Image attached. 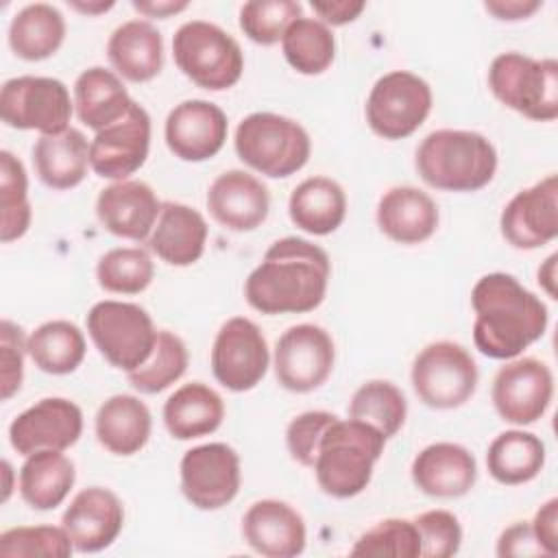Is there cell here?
I'll list each match as a JSON object with an SVG mask.
<instances>
[{
    "mask_svg": "<svg viewBox=\"0 0 558 558\" xmlns=\"http://www.w3.org/2000/svg\"><path fill=\"white\" fill-rule=\"evenodd\" d=\"M331 262L318 244L288 235L268 246L244 281L246 303L268 316L305 314L327 294Z\"/></svg>",
    "mask_w": 558,
    "mask_h": 558,
    "instance_id": "obj_1",
    "label": "cell"
},
{
    "mask_svg": "<svg viewBox=\"0 0 558 558\" xmlns=\"http://www.w3.org/2000/svg\"><path fill=\"white\" fill-rule=\"evenodd\" d=\"M475 312L473 342L493 360H512L543 338L549 314L545 303L508 272H488L471 290Z\"/></svg>",
    "mask_w": 558,
    "mask_h": 558,
    "instance_id": "obj_2",
    "label": "cell"
},
{
    "mask_svg": "<svg viewBox=\"0 0 558 558\" xmlns=\"http://www.w3.org/2000/svg\"><path fill=\"white\" fill-rule=\"evenodd\" d=\"M414 168L434 190L477 192L495 177L497 150L477 131L438 129L418 144Z\"/></svg>",
    "mask_w": 558,
    "mask_h": 558,
    "instance_id": "obj_3",
    "label": "cell"
},
{
    "mask_svg": "<svg viewBox=\"0 0 558 558\" xmlns=\"http://www.w3.org/2000/svg\"><path fill=\"white\" fill-rule=\"evenodd\" d=\"M386 436L368 423L336 418L323 434L312 464L320 490L336 499L360 495L384 453Z\"/></svg>",
    "mask_w": 558,
    "mask_h": 558,
    "instance_id": "obj_4",
    "label": "cell"
},
{
    "mask_svg": "<svg viewBox=\"0 0 558 558\" xmlns=\"http://www.w3.org/2000/svg\"><path fill=\"white\" fill-rule=\"evenodd\" d=\"M233 146L248 168L270 179H286L299 172L312 153L307 131L296 120L270 111H255L242 118Z\"/></svg>",
    "mask_w": 558,
    "mask_h": 558,
    "instance_id": "obj_5",
    "label": "cell"
},
{
    "mask_svg": "<svg viewBox=\"0 0 558 558\" xmlns=\"http://www.w3.org/2000/svg\"><path fill=\"white\" fill-rule=\"evenodd\" d=\"M488 87L508 109L536 120L558 118V61L501 52L488 68Z\"/></svg>",
    "mask_w": 558,
    "mask_h": 558,
    "instance_id": "obj_6",
    "label": "cell"
},
{
    "mask_svg": "<svg viewBox=\"0 0 558 558\" xmlns=\"http://www.w3.org/2000/svg\"><path fill=\"white\" fill-rule=\"evenodd\" d=\"M177 68L198 87L222 92L233 87L244 72L240 44L218 24L190 20L172 37Z\"/></svg>",
    "mask_w": 558,
    "mask_h": 558,
    "instance_id": "obj_7",
    "label": "cell"
},
{
    "mask_svg": "<svg viewBox=\"0 0 558 558\" xmlns=\"http://www.w3.org/2000/svg\"><path fill=\"white\" fill-rule=\"evenodd\" d=\"M85 323L100 355L124 373L140 368L150 357L159 331L142 305L126 301L94 303Z\"/></svg>",
    "mask_w": 558,
    "mask_h": 558,
    "instance_id": "obj_8",
    "label": "cell"
},
{
    "mask_svg": "<svg viewBox=\"0 0 558 558\" xmlns=\"http://www.w3.org/2000/svg\"><path fill=\"white\" fill-rule=\"evenodd\" d=\"M412 388L427 408L453 410L464 405L477 388V364L458 342L438 340L418 351L412 362Z\"/></svg>",
    "mask_w": 558,
    "mask_h": 558,
    "instance_id": "obj_9",
    "label": "cell"
},
{
    "mask_svg": "<svg viewBox=\"0 0 558 558\" xmlns=\"http://www.w3.org/2000/svg\"><path fill=\"white\" fill-rule=\"evenodd\" d=\"M74 100L63 81L52 76H15L0 89V116L11 129L57 135L70 129Z\"/></svg>",
    "mask_w": 558,
    "mask_h": 558,
    "instance_id": "obj_10",
    "label": "cell"
},
{
    "mask_svg": "<svg viewBox=\"0 0 558 558\" xmlns=\"http://www.w3.org/2000/svg\"><path fill=\"white\" fill-rule=\"evenodd\" d=\"M432 87L408 70H392L375 81L366 98V122L384 140L412 135L432 111Z\"/></svg>",
    "mask_w": 558,
    "mask_h": 558,
    "instance_id": "obj_11",
    "label": "cell"
},
{
    "mask_svg": "<svg viewBox=\"0 0 558 558\" xmlns=\"http://www.w3.org/2000/svg\"><path fill=\"white\" fill-rule=\"evenodd\" d=\"M270 366V351L262 329L244 316L229 318L211 344V373L231 392L253 390Z\"/></svg>",
    "mask_w": 558,
    "mask_h": 558,
    "instance_id": "obj_12",
    "label": "cell"
},
{
    "mask_svg": "<svg viewBox=\"0 0 558 558\" xmlns=\"http://www.w3.org/2000/svg\"><path fill=\"white\" fill-rule=\"evenodd\" d=\"M336 347L331 336L312 323L288 327L272 353L277 381L290 392H312L320 388L333 371Z\"/></svg>",
    "mask_w": 558,
    "mask_h": 558,
    "instance_id": "obj_13",
    "label": "cell"
},
{
    "mask_svg": "<svg viewBox=\"0 0 558 558\" xmlns=\"http://www.w3.org/2000/svg\"><path fill=\"white\" fill-rule=\"evenodd\" d=\"M181 493L198 510H220L240 490V456L227 442H207L183 453L179 464Z\"/></svg>",
    "mask_w": 558,
    "mask_h": 558,
    "instance_id": "obj_14",
    "label": "cell"
},
{
    "mask_svg": "<svg viewBox=\"0 0 558 558\" xmlns=\"http://www.w3.org/2000/svg\"><path fill=\"white\" fill-rule=\"evenodd\" d=\"M497 414L512 425H532L549 408L554 375L536 357H512L495 375L490 388Z\"/></svg>",
    "mask_w": 558,
    "mask_h": 558,
    "instance_id": "obj_15",
    "label": "cell"
},
{
    "mask_svg": "<svg viewBox=\"0 0 558 558\" xmlns=\"http://www.w3.org/2000/svg\"><path fill=\"white\" fill-rule=\"evenodd\" d=\"M150 150V116L133 100L118 122L105 126L89 142V168L111 181H126L137 172Z\"/></svg>",
    "mask_w": 558,
    "mask_h": 558,
    "instance_id": "obj_16",
    "label": "cell"
},
{
    "mask_svg": "<svg viewBox=\"0 0 558 558\" xmlns=\"http://www.w3.org/2000/svg\"><path fill=\"white\" fill-rule=\"evenodd\" d=\"M504 240L519 251H534L558 235V177L547 174L517 192L499 216Z\"/></svg>",
    "mask_w": 558,
    "mask_h": 558,
    "instance_id": "obj_17",
    "label": "cell"
},
{
    "mask_svg": "<svg viewBox=\"0 0 558 558\" xmlns=\"http://www.w3.org/2000/svg\"><path fill=\"white\" fill-rule=\"evenodd\" d=\"M83 434L81 408L63 397H46L17 414L9 425V442L20 456L44 449L65 451Z\"/></svg>",
    "mask_w": 558,
    "mask_h": 558,
    "instance_id": "obj_18",
    "label": "cell"
},
{
    "mask_svg": "<svg viewBox=\"0 0 558 558\" xmlns=\"http://www.w3.org/2000/svg\"><path fill=\"white\" fill-rule=\"evenodd\" d=\"M229 124L225 111L201 98L179 102L166 118V146L181 161H207L220 153L227 142Z\"/></svg>",
    "mask_w": 558,
    "mask_h": 558,
    "instance_id": "obj_19",
    "label": "cell"
},
{
    "mask_svg": "<svg viewBox=\"0 0 558 558\" xmlns=\"http://www.w3.org/2000/svg\"><path fill=\"white\" fill-rule=\"evenodd\" d=\"M61 525L76 551L96 554L107 549L122 532L124 506L109 488L89 486L74 495Z\"/></svg>",
    "mask_w": 558,
    "mask_h": 558,
    "instance_id": "obj_20",
    "label": "cell"
},
{
    "mask_svg": "<svg viewBox=\"0 0 558 558\" xmlns=\"http://www.w3.org/2000/svg\"><path fill=\"white\" fill-rule=\"evenodd\" d=\"M161 201L155 190L135 179L116 181L100 190L96 198L98 222L116 238L144 242L155 229Z\"/></svg>",
    "mask_w": 558,
    "mask_h": 558,
    "instance_id": "obj_21",
    "label": "cell"
},
{
    "mask_svg": "<svg viewBox=\"0 0 558 558\" xmlns=\"http://www.w3.org/2000/svg\"><path fill=\"white\" fill-rule=\"evenodd\" d=\"M207 209L211 218L235 233L257 229L270 211L268 187L244 170H227L207 187Z\"/></svg>",
    "mask_w": 558,
    "mask_h": 558,
    "instance_id": "obj_22",
    "label": "cell"
},
{
    "mask_svg": "<svg viewBox=\"0 0 558 558\" xmlns=\"http://www.w3.org/2000/svg\"><path fill=\"white\" fill-rule=\"evenodd\" d=\"M242 536L253 551L266 558L303 554L307 530L303 517L286 501L259 499L242 517Z\"/></svg>",
    "mask_w": 558,
    "mask_h": 558,
    "instance_id": "obj_23",
    "label": "cell"
},
{
    "mask_svg": "<svg viewBox=\"0 0 558 558\" xmlns=\"http://www.w3.org/2000/svg\"><path fill=\"white\" fill-rule=\"evenodd\" d=\"M410 475L421 493L438 499H456L473 488L477 462L458 442H434L416 453Z\"/></svg>",
    "mask_w": 558,
    "mask_h": 558,
    "instance_id": "obj_24",
    "label": "cell"
},
{
    "mask_svg": "<svg viewBox=\"0 0 558 558\" xmlns=\"http://www.w3.org/2000/svg\"><path fill=\"white\" fill-rule=\"evenodd\" d=\"M377 227L397 244H421L438 229V205L412 185H397L381 194L377 203Z\"/></svg>",
    "mask_w": 558,
    "mask_h": 558,
    "instance_id": "obj_25",
    "label": "cell"
},
{
    "mask_svg": "<svg viewBox=\"0 0 558 558\" xmlns=\"http://www.w3.org/2000/svg\"><path fill=\"white\" fill-rule=\"evenodd\" d=\"M207 233V222L198 209L183 203L166 201L161 203L159 218L146 240V246L161 262L183 268L192 266L203 257Z\"/></svg>",
    "mask_w": 558,
    "mask_h": 558,
    "instance_id": "obj_26",
    "label": "cell"
},
{
    "mask_svg": "<svg viewBox=\"0 0 558 558\" xmlns=\"http://www.w3.org/2000/svg\"><path fill=\"white\" fill-rule=\"evenodd\" d=\"M107 57L113 72L124 81H153L163 68V37L146 20L122 22L109 35Z\"/></svg>",
    "mask_w": 558,
    "mask_h": 558,
    "instance_id": "obj_27",
    "label": "cell"
},
{
    "mask_svg": "<svg viewBox=\"0 0 558 558\" xmlns=\"http://www.w3.org/2000/svg\"><path fill=\"white\" fill-rule=\"evenodd\" d=\"M98 442L113 456H133L150 438L153 416L148 405L135 395H113L96 412Z\"/></svg>",
    "mask_w": 558,
    "mask_h": 558,
    "instance_id": "obj_28",
    "label": "cell"
},
{
    "mask_svg": "<svg viewBox=\"0 0 558 558\" xmlns=\"http://www.w3.org/2000/svg\"><path fill=\"white\" fill-rule=\"evenodd\" d=\"M33 166L46 187H76L85 179L89 166V144L83 131L70 126L57 135H39L33 146Z\"/></svg>",
    "mask_w": 558,
    "mask_h": 558,
    "instance_id": "obj_29",
    "label": "cell"
},
{
    "mask_svg": "<svg viewBox=\"0 0 558 558\" xmlns=\"http://www.w3.org/2000/svg\"><path fill=\"white\" fill-rule=\"evenodd\" d=\"M222 397L203 381L183 384L163 403V425L177 440L214 434L222 425Z\"/></svg>",
    "mask_w": 558,
    "mask_h": 558,
    "instance_id": "obj_30",
    "label": "cell"
},
{
    "mask_svg": "<svg viewBox=\"0 0 558 558\" xmlns=\"http://www.w3.org/2000/svg\"><path fill=\"white\" fill-rule=\"evenodd\" d=\"M131 105L133 98L113 70L94 65L83 70L74 83L76 116L96 133L124 118Z\"/></svg>",
    "mask_w": 558,
    "mask_h": 558,
    "instance_id": "obj_31",
    "label": "cell"
},
{
    "mask_svg": "<svg viewBox=\"0 0 558 558\" xmlns=\"http://www.w3.org/2000/svg\"><path fill=\"white\" fill-rule=\"evenodd\" d=\"M290 220L310 235L333 233L347 216V194L329 177H310L301 181L288 201Z\"/></svg>",
    "mask_w": 558,
    "mask_h": 558,
    "instance_id": "obj_32",
    "label": "cell"
},
{
    "mask_svg": "<svg viewBox=\"0 0 558 558\" xmlns=\"http://www.w3.org/2000/svg\"><path fill=\"white\" fill-rule=\"evenodd\" d=\"M76 480L74 462L54 449L26 456L20 469V495L33 510H54Z\"/></svg>",
    "mask_w": 558,
    "mask_h": 558,
    "instance_id": "obj_33",
    "label": "cell"
},
{
    "mask_svg": "<svg viewBox=\"0 0 558 558\" xmlns=\"http://www.w3.org/2000/svg\"><path fill=\"white\" fill-rule=\"evenodd\" d=\"M65 39V17L48 2L22 7L9 24V46L24 61L52 57Z\"/></svg>",
    "mask_w": 558,
    "mask_h": 558,
    "instance_id": "obj_34",
    "label": "cell"
},
{
    "mask_svg": "<svg viewBox=\"0 0 558 558\" xmlns=\"http://www.w3.org/2000/svg\"><path fill=\"white\" fill-rule=\"evenodd\" d=\"M545 466V442L523 429H508L495 436L486 451L490 477L504 486L532 482Z\"/></svg>",
    "mask_w": 558,
    "mask_h": 558,
    "instance_id": "obj_35",
    "label": "cell"
},
{
    "mask_svg": "<svg viewBox=\"0 0 558 558\" xmlns=\"http://www.w3.org/2000/svg\"><path fill=\"white\" fill-rule=\"evenodd\" d=\"M33 364L48 375H70L85 360V336L70 320H48L28 336Z\"/></svg>",
    "mask_w": 558,
    "mask_h": 558,
    "instance_id": "obj_36",
    "label": "cell"
},
{
    "mask_svg": "<svg viewBox=\"0 0 558 558\" xmlns=\"http://www.w3.org/2000/svg\"><path fill=\"white\" fill-rule=\"evenodd\" d=\"M281 50L292 70L305 76H316L333 63L336 39L327 24L316 17L301 15L286 28Z\"/></svg>",
    "mask_w": 558,
    "mask_h": 558,
    "instance_id": "obj_37",
    "label": "cell"
},
{
    "mask_svg": "<svg viewBox=\"0 0 558 558\" xmlns=\"http://www.w3.org/2000/svg\"><path fill=\"white\" fill-rule=\"evenodd\" d=\"M405 414V395L388 379H371L362 384L349 403V418L373 425L386 438H392L403 427Z\"/></svg>",
    "mask_w": 558,
    "mask_h": 558,
    "instance_id": "obj_38",
    "label": "cell"
},
{
    "mask_svg": "<svg viewBox=\"0 0 558 558\" xmlns=\"http://www.w3.org/2000/svg\"><path fill=\"white\" fill-rule=\"evenodd\" d=\"M187 362L185 342L174 331L159 329L150 357L140 368L126 373V377L137 392L157 395L183 377Z\"/></svg>",
    "mask_w": 558,
    "mask_h": 558,
    "instance_id": "obj_39",
    "label": "cell"
},
{
    "mask_svg": "<svg viewBox=\"0 0 558 558\" xmlns=\"http://www.w3.org/2000/svg\"><path fill=\"white\" fill-rule=\"evenodd\" d=\"M0 209L2 242L9 244L20 240L31 227L33 211L28 203V177L24 163L11 150H0Z\"/></svg>",
    "mask_w": 558,
    "mask_h": 558,
    "instance_id": "obj_40",
    "label": "cell"
},
{
    "mask_svg": "<svg viewBox=\"0 0 558 558\" xmlns=\"http://www.w3.org/2000/svg\"><path fill=\"white\" fill-rule=\"evenodd\" d=\"M155 277V264L146 248L118 246L100 255L96 264L98 286L113 294H140Z\"/></svg>",
    "mask_w": 558,
    "mask_h": 558,
    "instance_id": "obj_41",
    "label": "cell"
},
{
    "mask_svg": "<svg viewBox=\"0 0 558 558\" xmlns=\"http://www.w3.org/2000/svg\"><path fill=\"white\" fill-rule=\"evenodd\" d=\"M303 15L301 2L294 0H251L240 7L242 33L259 44L272 46L281 41L286 28Z\"/></svg>",
    "mask_w": 558,
    "mask_h": 558,
    "instance_id": "obj_42",
    "label": "cell"
},
{
    "mask_svg": "<svg viewBox=\"0 0 558 558\" xmlns=\"http://www.w3.org/2000/svg\"><path fill=\"white\" fill-rule=\"evenodd\" d=\"M351 556L418 558L421 536L414 521L410 519H384L355 541Z\"/></svg>",
    "mask_w": 558,
    "mask_h": 558,
    "instance_id": "obj_43",
    "label": "cell"
},
{
    "mask_svg": "<svg viewBox=\"0 0 558 558\" xmlns=\"http://www.w3.org/2000/svg\"><path fill=\"white\" fill-rule=\"evenodd\" d=\"M74 545L68 532L54 525H17L0 534V556H46V558H68Z\"/></svg>",
    "mask_w": 558,
    "mask_h": 558,
    "instance_id": "obj_44",
    "label": "cell"
},
{
    "mask_svg": "<svg viewBox=\"0 0 558 558\" xmlns=\"http://www.w3.org/2000/svg\"><path fill=\"white\" fill-rule=\"evenodd\" d=\"M421 536V556L425 558H449L458 554L462 545V527L449 510H427L412 519Z\"/></svg>",
    "mask_w": 558,
    "mask_h": 558,
    "instance_id": "obj_45",
    "label": "cell"
},
{
    "mask_svg": "<svg viewBox=\"0 0 558 558\" xmlns=\"http://www.w3.org/2000/svg\"><path fill=\"white\" fill-rule=\"evenodd\" d=\"M338 416L325 410H310L299 416H294L288 423L286 429V445L294 462L301 466H312L316 460L318 442L325 434V429L336 421Z\"/></svg>",
    "mask_w": 558,
    "mask_h": 558,
    "instance_id": "obj_46",
    "label": "cell"
},
{
    "mask_svg": "<svg viewBox=\"0 0 558 558\" xmlns=\"http://www.w3.org/2000/svg\"><path fill=\"white\" fill-rule=\"evenodd\" d=\"M28 338L24 336L22 327L4 318L0 323V388L2 399H11L24 379V355L28 353L26 347Z\"/></svg>",
    "mask_w": 558,
    "mask_h": 558,
    "instance_id": "obj_47",
    "label": "cell"
},
{
    "mask_svg": "<svg viewBox=\"0 0 558 558\" xmlns=\"http://www.w3.org/2000/svg\"><path fill=\"white\" fill-rule=\"evenodd\" d=\"M497 556H545V551L538 545L532 525L527 521H517L499 534Z\"/></svg>",
    "mask_w": 558,
    "mask_h": 558,
    "instance_id": "obj_48",
    "label": "cell"
},
{
    "mask_svg": "<svg viewBox=\"0 0 558 558\" xmlns=\"http://www.w3.org/2000/svg\"><path fill=\"white\" fill-rule=\"evenodd\" d=\"M530 525L545 556H556L558 554V499L551 497L549 501H545L536 510L534 521Z\"/></svg>",
    "mask_w": 558,
    "mask_h": 558,
    "instance_id": "obj_49",
    "label": "cell"
},
{
    "mask_svg": "<svg viewBox=\"0 0 558 558\" xmlns=\"http://www.w3.org/2000/svg\"><path fill=\"white\" fill-rule=\"evenodd\" d=\"M314 13L318 15V20L327 26H344L349 22H353L364 9V2H349V0H338V2H312Z\"/></svg>",
    "mask_w": 558,
    "mask_h": 558,
    "instance_id": "obj_50",
    "label": "cell"
},
{
    "mask_svg": "<svg viewBox=\"0 0 558 558\" xmlns=\"http://www.w3.org/2000/svg\"><path fill=\"white\" fill-rule=\"evenodd\" d=\"M541 7H543V2H538V0H486L484 2V9L504 22L525 20Z\"/></svg>",
    "mask_w": 558,
    "mask_h": 558,
    "instance_id": "obj_51",
    "label": "cell"
},
{
    "mask_svg": "<svg viewBox=\"0 0 558 558\" xmlns=\"http://www.w3.org/2000/svg\"><path fill=\"white\" fill-rule=\"evenodd\" d=\"M190 7V2L185 0H133V9L146 17H157V20H166L170 15H177L181 11H185Z\"/></svg>",
    "mask_w": 558,
    "mask_h": 558,
    "instance_id": "obj_52",
    "label": "cell"
},
{
    "mask_svg": "<svg viewBox=\"0 0 558 558\" xmlns=\"http://www.w3.org/2000/svg\"><path fill=\"white\" fill-rule=\"evenodd\" d=\"M556 259L558 255L551 253L538 268V283L543 286V290L551 296V299H558V290H556Z\"/></svg>",
    "mask_w": 558,
    "mask_h": 558,
    "instance_id": "obj_53",
    "label": "cell"
},
{
    "mask_svg": "<svg viewBox=\"0 0 558 558\" xmlns=\"http://www.w3.org/2000/svg\"><path fill=\"white\" fill-rule=\"evenodd\" d=\"M70 7H72L74 11L85 13V15H98V13L109 11V9L113 7V2H111V0H109V2H102V0H96V2H78V0H72Z\"/></svg>",
    "mask_w": 558,
    "mask_h": 558,
    "instance_id": "obj_54",
    "label": "cell"
},
{
    "mask_svg": "<svg viewBox=\"0 0 558 558\" xmlns=\"http://www.w3.org/2000/svg\"><path fill=\"white\" fill-rule=\"evenodd\" d=\"M2 475H4V493H2V501H7V499H9V495H11V475H13L9 460H2Z\"/></svg>",
    "mask_w": 558,
    "mask_h": 558,
    "instance_id": "obj_55",
    "label": "cell"
}]
</instances>
